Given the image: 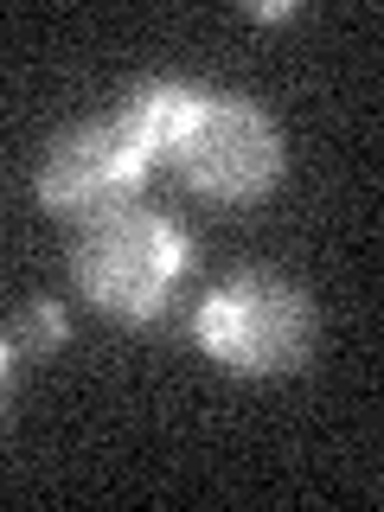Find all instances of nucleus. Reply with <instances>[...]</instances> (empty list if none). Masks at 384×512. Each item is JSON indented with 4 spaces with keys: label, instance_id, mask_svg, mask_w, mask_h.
Masks as SVG:
<instances>
[{
    "label": "nucleus",
    "instance_id": "nucleus-3",
    "mask_svg": "<svg viewBox=\"0 0 384 512\" xmlns=\"http://www.w3.org/2000/svg\"><path fill=\"white\" fill-rule=\"evenodd\" d=\"M167 160L180 167V180L205 199H263L282 180V128L263 103L231 90H199L186 128L173 135Z\"/></svg>",
    "mask_w": 384,
    "mask_h": 512
},
{
    "label": "nucleus",
    "instance_id": "nucleus-2",
    "mask_svg": "<svg viewBox=\"0 0 384 512\" xmlns=\"http://www.w3.org/2000/svg\"><path fill=\"white\" fill-rule=\"evenodd\" d=\"M186 231L160 212H103L71 244L77 288L116 320H154L167 308L173 282L186 276Z\"/></svg>",
    "mask_w": 384,
    "mask_h": 512
},
{
    "label": "nucleus",
    "instance_id": "nucleus-5",
    "mask_svg": "<svg viewBox=\"0 0 384 512\" xmlns=\"http://www.w3.org/2000/svg\"><path fill=\"white\" fill-rule=\"evenodd\" d=\"M64 340H71V320H64L58 301H26V308H13V320H7L13 352H52Z\"/></svg>",
    "mask_w": 384,
    "mask_h": 512
},
{
    "label": "nucleus",
    "instance_id": "nucleus-6",
    "mask_svg": "<svg viewBox=\"0 0 384 512\" xmlns=\"http://www.w3.org/2000/svg\"><path fill=\"white\" fill-rule=\"evenodd\" d=\"M7 384H13V346L0 340V410H7Z\"/></svg>",
    "mask_w": 384,
    "mask_h": 512
},
{
    "label": "nucleus",
    "instance_id": "nucleus-4",
    "mask_svg": "<svg viewBox=\"0 0 384 512\" xmlns=\"http://www.w3.org/2000/svg\"><path fill=\"white\" fill-rule=\"evenodd\" d=\"M148 173H154V154L128 135L122 116L77 122L52 135V148L39 154V199L58 218H103V212H122V199H135Z\"/></svg>",
    "mask_w": 384,
    "mask_h": 512
},
{
    "label": "nucleus",
    "instance_id": "nucleus-1",
    "mask_svg": "<svg viewBox=\"0 0 384 512\" xmlns=\"http://www.w3.org/2000/svg\"><path fill=\"white\" fill-rule=\"evenodd\" d=\"M192 333H199L205 359H218L224 372H295L314 346V301L269 269H237L199 301Z\"/></svg>",
    "mask_w": 384,
    "mask_h": 512
}]
</instances>
